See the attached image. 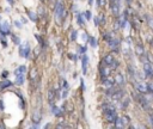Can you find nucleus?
Instances as JSON below:
<instances>
[{"mask_svg": "<svg viewBox=\"0 0 153 129\" xmlns=\"http://www.w3.org/2000/svg\"><path fill=\"white\" fill-rule=\"evenodd\" d=\"M25 71H26V67L25 66H19L17 70L14 71V75H16V83L18 85H22L24 83V74Z\"/></svg>", "mask_w": 153, "mask_h": 129, "instance_id": "obj_1", "label": "nucleus"}, {"mask_svg": "<svg viewBox=\"0 0 153 129\" xmlns=\"http://www.w3.org/2000/svg\"><path fill=\"white\" fill-rule=\"evenodd\" d=\"M104 117H105V120H107V122L115 123V121L117 118V115H116V111L110 106V108L104 110Z\"/></svg>", "mask_w": 153, "mask_h": 129, "instance_id": "obj_2", "label": "nucleus"}, {"mask_svg": "<svg viewBox=\"0 0 153 129\" xmlns=\"http://www.w3.org/2000/svg\"><path fill=\"white\" fill-rule=\"evenodd\" d=\"M63 12H65L63 5L61 3H58L55 7V19L59 24H61V18H63Z\"/></svg>", "mask_w": 153, "mask_h": 129, "instance_id": "obj_3", "label": "nucleus"}, {"mask_svg": "<svg viewBox=\"0 0 153 129\" xmlns=\"http://www.w3.org/2000/svg\"><path fill=\"white\" fill-rule=\"evenodd\" d=\"M115 123H116V127H117V128H123V127H127L129 123H130V118L126 115L121 116L120 118H116Z\"/></svg>", "mask_w": 153, "mask_h": 129, "instance_id": "obj_4", "label": "nucleus"}, {"mask_svg": "<svg viewBox=\"0 0 153 129\" xmlns=\"http://www.w3.org/2000/svg\"><path fill=\"white\" fill-rule=\"evenodd\" d=\"M29 54H30V45L28 43H25V44H22L19 47V55L22 57H28Z\"/></svg>", "mask_w": 153, "mask_h": 129, "instance_id": "obj_5", "label": "nucleus"}, {"mask_svg": "<svg viewBox=\"0 0 153 129\" xmlns=\"http://www.w3.org/2000/svg\"><path fill=\"white\" fill-rule=\"evenodd\" d=\"M110 6H111V11L115 16L120 14V0H110Z\"/></svg>", "mask_w": 153, "mask_h": 129, "instance_id": "obj_6", "label": "nucleus"}, {"mask_svg": "<svg viewBox=\"0 0 153 129\" xmlns=\"http://www.w3.org/2000/svg\"><path fill=\"white\" fill-rule=\"evenodd\" d=\"M110 72H111V68H110L108 65H103V66L101 67V79L110 77Z\"/></svg>", "mask_w": 153, "mask_h": 129, "instance_id": "obj_7", "label": "nucleus"}, {"mask_svg": "<svg viewBox=\"0 0 153 129\" xmlns=\"http://www.w3.org/2000/svg\"><path fill=\"white\" fill-rule=\"evenodd\" d=\"M41 118H42V114H41V110L40 109H35L34 111H32V121L38 124V123L41 122Z\"/></svg>", "mask_w": 153, "mask_h": 129, "instance_id": "obj_8", "label": "nucleus"}, {"mask_svg": "<svg viewBox=\"0 0 153 129\" xmlns=\"http://www.w3.org/2000/svg\"><path fill=\"white\" fill-rule=\"evenodd\" d=\"M144 71H145V74L146 77H153V68H152V65H151L148 61L144 63Z\"/></svg>", "mask_w": 153, "mask_h": 129, "instance_id": "obj_9", "label": "nucleus"}, {"mask_svg": "<svg viewBox=\"0 0 153 129\" xmlns=\"http://www.w3.org/2000/svg\"><path fill=\"white\" fill-rule=\"evenodd\" d=\"M0 31L3 32L4 35H6L10 32V24L7 23V22H3L1 24H0Z\"/></svg>", "mask_w": 153, "mask_h": 129, "instance_id": "obj_10", "label": "nucleus"}, {"mask_svg": "<svg viewBox=\"0 0 153 129\" xmlns=\"http://www.w3.org/2000/svg\"><path fill=\"white\" fill-rule=\"evenodd\" d=\"M135 87H136V90L139 91L140 93H146V92H147V85L144 84V83H136Z\"/></svg>", "mask_w": 153, "mask_h": 129, "instance_id": "obj_11", "label": "nucleus"}, {"mask_svg": "<svg viewBox=\"0 0 153 129\" xmlns=\"http://www.w3.org/2000/svg\"><path fill=\"white\" fill-rule=\"evenodd\" d=\"M87 65H89V57L87 55H83V62H81V67H83V74L87 73Z\"/></svg>", "mask_w": 153, "mask_h": 129, "instance_id": "obj_12", "label": "nucleus"}, {"mask_svg": "<svg viewBox=\"0 0 153 129\" xmlns=\"http://www.w3.org/2000/svg\"><path fill=\"white\" fill-rule=\"evenodd\" d=\"M102 83L105 87H112V85L115 84V81L112 79H110V77H107V78H103L102 79Z\"/></svg>", "mask_w": 153, "mask_h": 129, "instance_id": "obj_13", "label": "nucleus"}, {"mask_svg": "<svg viewBox=\"0 0 153 129\" xmlns=\"http://www.w3.org/2000/svg\"><path fill=\"white\" fill-rule=\"evenodd\" d=\"M115 84L117 85H123L125 84V78H123V75L122 74H117L116 77H115Z\"/></svg>", "mask_w": 153, "mask_h": 129, "instance_id": "obj_14", "label": "nucleus"}, {"mask_svg": "<svg viewBox=\"0 0 153 129\" xmlns=\"http://www.w3.org/2000/svg\"><path fill=\"white\" fill-rule=\"evenodd\" d=\"M112 61H114V57H112V55H105L104 56V59H103V62L105 63V65H108V66H110L112 63Z\"/></svg>", "mask_w": 153, "mask_h": 129, "instance_id": "obj_15", "label": "nucleus"}, {"mask_svg": "<svg viewBox=\"0 0 153 129\" xmlns=\"http://www.w3.org/2000/svg\"><path fill=\"white\" fill-rule=\"evenodd\" d=\"M108 42H109V47L112 49H116L118 47V44H120L118 39H114V38H111L110 41H108Z\"/></svg>", "mask_w": 153, "mask_h": 129, "instance_id": "obj_16", "label": "nucleus"}, {"mask_svg": "<svg viewBox=\"0 0 153 129\" xmlns=\"http://www.w3.org/2000/svg\"><path fill=\"white\" fill-rule=\"evenodd\" d=\"M135 52H136V54H138V55H139V56H141V57H144V55H145V50H144L142 45H140V44H138V45H136Z\"/></svg>", "mask_w": 153, "mask_h": 129, "instance_id": "obj_17", "label": "nucleus"}, {"mask_svg": "<svg viewBox=\"0 0 153 129\" xmlns=\"http://www.w3.org/2000/svg\"><path fill=\"white\" fill-rule=\"evenodd\" d=\"M52 112L56 116V117H60V116L62 115V110H61L60 108H58V106H53V108H52Z\"/></svg>", "mask_w": 153, "mask_h": 129, "instance_id": "obj_18", "label": "nucleus"}, {"mask_svg": "<svg viewBox=\"0 0 153 129\" xmlns=\"http://www.w3.org/2000/svg\"><path fill=\"white\" fill-rule=\"evenodd\" d=\"M12 85L10 80H3L0 83V90H4V88H6V87H10Z\"/></svg>", "mask_w": 153, "mask_h": 129, "instance_id": "obj_19", "label": "nucleus"}, {"mask_svg": "<svg viewBox=\"0 0 153 129\" xmlns=\"http://www.w3.org/2000/svg\"><path fill=\"white\" fill-rule=\"evenodd\" d=\"M111 96H112V98L114 99H116V101H118V99H121L122 98V91H116V92H114V93H111Z\"/></svg>", "mask_w": 153, "mask_h": 129, "instance_id": "obj_20", "label": "nucleus"}, {"mask_svg": "<svg viewBox=\"0 0 153 129\" xmlns=\"http://www.w3.org/2000/svg\"><path fill=\"white\" fill-rule=\"evenodd\" d=\"M28 16H29V18H30V21H32V22H36V21H37V14H36L35 12H32V11H29V12H28Z\"/></svg>", "mask_w": 153, "mask_h": 129, "instance_id": "obj_21", "label": "nucleus"}, {"mask_svg": "<svg viewBox=\"0 0 153 129\" xmlns=\"http://www.w3.org/2000/svg\"><path fill=\"white\" fill-rule=\"evenodd\" d=\"M89 42H90V44H91L92 48H96V47H97V41H96V38H94L93 36L89 37Z\"/></svg>", "mask_w": 153, "mask_h": 129, "instance_id": "obj_22", "label": "nucleus"}, {"mask_svg": "<svg viewBox=\"0 0 153 129\" xmlns=\"http://www.w3.org/2000/svg\"><path fill=\"white\" fill-rule=\"evenodd\" d=\"M48 99H49V103H50V104H53L52 102L54 101V92L49 91V92H48Z\"/></svg>", "mask_w": 153, "mask_h": 129, "instance_id": "obj_23", "label": "nucleus"}, {"mask_svg": "<svg viewBox=\"0 0 153 129\" xmlns=\"http://www.w3.org/2000/svg\"><path fill=\"white\" fill-rule=\"evenodd\" d=\"M81 17H83L81 14H78V17H76V21H78V24H79V25H84V23H85Z\"/></svg>", "mask_w": 153, "mask_h": 129, "instance_id": "obj_24", "label": "nucleus"}, {"mask_svg": "<svg viewBox=\"0 0 153 129\" xmlns=\"http://www.w3.org/2000/svg\"><path fill=\"white\" fill-rule=\"evenodd\" d=\"M12 41H13L16 44H21V39H19V37H18V36H16V35L12 36Z\"/></svg>", "mask_w": 153, "mask_h": 129, "instance_id": "obj_25", "label": "nucleus"}, {"mask_svg": "<svg viewBox=\"0 0 153 129\" xmlns=\"http://www.w3.org/2000/svg\"><path fill=\"white\" fill-rule=\"evenodd\" d=\"M76 35H78V31H76V30H73L72 34H71V39H72V41H75V39H76Z\"/></svg>", "mask_w": 153, "mask_h": 129, "instance_id": "obj_26", "label": "nucleus"}, {"mask_svg": "<svg viewBox=\"0 0 153 129\" xmlns=\"http://www.w3.org/2000/svg\"><path fill=\"white\" fill-rule=\"evenodd\" d=\"M109 67H110L111 70H116V68H117V67H118V62H117V61H115V60H114V61H112V63H111V65H110V66H109Z\"/></svg>", "mask_w": 153, "mask_h": 129, "instance_id": "obj_27", "label": "nucleus"}, {"mask_svg": "<svg viewBox=\"0 0 153 129\" xmlns=\"http://www.w3.org/2000/svg\"><path fill=\"white\" fill-rule=\"evenodd\" d=\"M84 14H85V18H86L87 21H90L91 18H92V14H91V12H90V11H86V12H85V13H84Z\"/></svg>", "mask_w": 153, "mask_h": 129, "instance_id": "obj_28", "label": "nucleus"}, {"mask_svg": "<svg viewBox=\"0 0 153 129\" xmlns=\"http://www.w3.org/2000/svg\"><path fill=\"white\" fill-rule=\"evenodd\" d=\"M147 17V22H150V25H151V29H153V18L151 16H146Z\"/></svg>", "mask_w": 153, "mask_h": 129, "instance_id": "obj_29", "label": "nucleus"}, {"mask_svg": "<svg viewBox=\"0 0 153 129\" xmlns=\"http://www.w3.org/2000/svg\"><path fill=\"white\" fill-rule=\"evenodd\" d=\"M147 85V91H150V92H153V83H148Z\"/></svg>", "mask_w": 153, "mask_h": 129, "instance_id": "obj_30", "label": "nucleus"}, {"mask_svg": "<svg viewBox=\"0 0 153 129\" xmlns=\"http://www.w3.org/2000/svg\"><path fill=\"white\" fill-rule=\"evenodd\" d=\"M67 96H68V91H67V88H65V90L62 91V93H61V97H62V98H66Z\"/></svg>", "mask_w": 153, "mask_h": 129, "instance_id": "obj_31", "label": "nucleus"}, {"mask_svg": "<svg viewBox=\"0 0 153 129\" xmlns=\"http://www.w3.org/2000/svg\"><path fill=\"white\" fill-rule=\"evenodd\" d=\"M0 41H1V44H3L4 48H6V47H7V42L4 39V37H1V38H0Z\"/></svg>", "mask_w": 153, "mask_h": 129, "instance_id": "obj_32", "label": "nucleus"}, {"mask_svg": "<svg viewBox=\"0 0 153 129\" xmlns=\"http://www.w3.org/2000/svg\"><path fill=\"white\" fill-rule=\"evenodd\" d=\"M65 108H66L67 110H70V111H72V109H73V106L71 108V103H68V102H67V103H66V105H65Z\"/></svg>", "mask_w": 153, "mask_h": 129, "instance_id": "obj_33", "label": "nucleus"}, {"mask_svg": "<svg viewBox=\"0 0 153 129\" xmlns=\"http://www.w3.org/2000/svg\"><path fill=\"white\" fill-rule=\"evenodd\" d=\"M7 75H8V72H7V71H3V73H1V77L5 79V78H7Z\"/></svg>", "mask_w": 153, "mask_h": 129, "instance_id": "obj_34", "label": "nucleus"}, {"mask_svg": "<svg viewBox=\"0 0 153 129\" xmlns=\"http://www.w3.org/2000/svg\"><path fill=\"white\" fill-rule=\"evenodd\" d=\"M62 86L63 88H68V84H67V81L65 79H62Z\"/></svg>", "mask_w": 153, "mask_h": 129, "instance_id": "obj_35", "label": "nucleus"}, {"mask_svg": "<svg viewBox=\"0 0 153 129\" xmlns=\"http://www.w3.org/2000/svg\"><path fill=\"white\" fill-rule=\"evenodd\" d=\"M104 38L107 39V41H110V39H111L112 37H111L110 35H109V34H105V35H104Z\"/></svg>", "mask_w": 153, "mask_h": 129, "instance_id": "obj_36", "label": "nucleus"}, {"mask_svg": "<svg viewBox=\"0 0 153 129\" xmlns=\"http://www.w3.org/2000/svg\"><path fill=\"white\" fill-rule=\"evenodd\" d=\"M79 52H80V53H85V52H86V47H80V48H79Z\"/></svg>", "mask_w": 153, "mask_h": 129, "instance_id": "obj_37", "label": "nucleus"}, {"mask_svg": "<svg viewBox=\"0 0 153 129\" xmlns=\"http://www.w3.org/2000/svg\"><path fill=\"white\" fill-rule=\"evenodd\" d=\"M104 3V0H97V6H102Z\"/></svg>", "mask_w": 153, "mask_h": 129, "instance_id": "obj_38", "label": "nucleus"}, {"mask_svg": "<svg viewBox=\"0 0 153 129\" xmlns=\"http://www.w3.org/2000/svg\"><path fill=\"white\" fill-rule=\"evenodd\" d=\"M94 23H96V25L98 26V24H99V18H98V17L94 18Z\"/></svg>", "mask_w": 153, "mask_h": 129, "instance_id": "obj_39", "label": "nucleus"}, {"mask_svg": "<svg viewBox=\"0 0 153 129\" xmlns=\"http://www.w3.org/2000/svg\"><path fill=\"white\" fill-rule=\"evenodd\" d=\"M86 34H83V35H81V38H83V41H86L87 39V37H86Z\"/></svg>", "mask_w": 153, "mask_h": 129, "instance_id": "obj_40", "label": "nucleus"}, {"mask_svg": "<svg viewBox=\"0 0 153 129\" xmlns=\"http://www.w3.org/2000/svg\"><path fill=\"white\" fill-rule=\"evenodd\" d=\"M14 24L17 25V28H19V29L22 28V24H21V23H19V22H14Z\"/></svg>", "mask_w": 153, "mask_h": 129, "instance_id": "obj_41", "label": "nucleus"}, {"mask_svg": "<svg viewBox=\"0 0 153 129\" xmlns=\"http://www.w3.org/2000/svg\"><path fill=\"white\" fill-rule=\"evenodd\" d=\"M80 84H81V88H83V90H85V85H84V80H83V79L80 80Z\"/></svg>", "mask_w": 153, "mask_h": 129, "instance_id": "obj_42", "label": "nucleus"}, {"mask_svg": "<svg viewBox=\"0 0 153 129\" xmlns=\"http://www.w3.org/2000/svg\"><path fill=\"white\" fill-rule=\"evenodd\" d=\"M7 1H8V4H11V5H13V3H14L13 0H7Z\"/></svg>", "mask_w": 153, "mask_h": 129, "instance_id": "obj_43", "label": "nucleus"}, {"mask_svg": "<svg viewBox=\"0 0 153 129\" xmlns=\"http://www.w3.org/2000/svg\"><path fill=\"white\" fill-rule=\"evenodd\" d=\"M92 3H93V0H89V5H92Z\"/></svg>", "mask_w": 153, "mask_h": 129, "instance_id": "obj_44", "label": "nucleus"}, {"mask_svg": "<svg viewBox=\"0 0 153 129\" xmlns=\"http://www.w3.org/2000/svg\"><path fill=\"white\" fill-rule=\"evenodd\" d=\"M152 45H153V42H152Z\"/></svg>", "mask_w": 153, "mask_h": 129, "instance_id": "obj_45", "label": "nucleus"}]
</instances>
